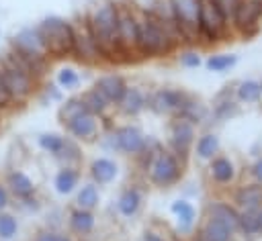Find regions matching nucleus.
<instances>
[{"instance_id": "obj_1", "label": "nucleus", "mask_w": 262, "mask_h": 241, "mask_svg": "<svg viewBox=\"0 0 262 241\" xmlns=\"http://www.w3.org/2000/svg\"><path fill=\"white\" fill-rule=\"evenodd\" d=\"M84 20L100 45L106 63H127L119 47V2L100 0L84 12Z\"/></svg>"}, {"instance_id": "obj_2", "label": "nucleus", "mask_w": 262, "mask_h": 241, "mask_svg": "<svg viewBox=\"0 0 262 241\" xmlns=\"http://www.w3.org/2000/svg\"><path fill=\"white\" fill-rule=\"evenodd\" d=\"M180 39L176 33L158 20L149 10L139 6V33H137V53L139 59H164L178 53Z\"/></svg>"}, {"instance_id": "obj_3", "label": "nucleus", "mask_w": 262, "mask_h": 241, "mask_svg": "<svg viewBox=\"0 0 262 241\" xmlns=\"http://www.w3.org/2000/svg\"><path fill=\"white\" fill-rule=\"evenodd\" d=\"M143 161V172H145V178L147 182L154 186V188H160V190H166V188H172L176 186L182 176H184V161L168 147L156 143L151 145L141 157H137Z\"/></svg>"}, {"instance_id": "obj_4", "label": "nucleus", "mask_w": 262, "mask_h": 241, "mask_svg": "<svg viewBox=\"0 0 262 241\" xmlns=\"http://www.w3.org/2000/svg\"><path fill=\"white\" fill-rule=\"evenodd\" d=\"M0 76H2L16 106H25L39 92L41 82L37 78H33L8 51H4L0 55Z\"/></svg>"}, {"instance_id": "obj_5", "label": "nucleus", "mask_w": 262, "mask_h": 241, "mask_svg": "<svg viewBox=\"0 0 262 241\" xmlns=\"http://www.w3.org/2000/svg\"><path fill=\"white\" fill-rule=\"evenodd\" d=\"M43 39H45V47H47V55L53 59H63V57H72V47H74V20H68L63 16L57 14H49L45 16L41 22H37Z\"/></svg>"}, {"instance_id": "obj_6", "label": "nucleus", "mask_w": 262, "mask_h": 241, "mask_svg": "<svg viewBox=\"0 0 262 241\" xmlns=\"http://www.w3.org/2000/svg\"><path fill=\"white\" fill-rule=\"evenodd\" d=\"M37 147L43 153H47L49 157H53L59 165L80 167L82 149H80V143L76 139H72L70 135L55 133V131L41 133V135H37Z\"/></svg>"}, {"instance_id": "obj_7", "label": "nucleus", "mask_w": 262, "mask_h": 241, "mask_svg": "<svg viewBox=\"0 0 262 241\" xmlns=\"http://www.w3.org/2000/svg\"><path fill=\"white\" fill-rule=\"evenodd\" d=\"M139 6L133 2H119V47L127 63L141 61L137 53Z\"/></svg>"}, {"instance_id": "obj_8", "label": "nucleus", "mask_w": 262, "mask_h": 241, "mask_svg": "<svg viewBox=\"0 0 262 241\" xmlns=\"http://www.w3.org/2000/svg\"><path fill=\"white\" fill-rule=\"evenodd\" d=\"M72 57L88 67L94 65H104L106 57L100 49V45L96 43L94 35L90 33L84 16H80L78 20H74V47H72Z\"/></svg>"}, {"instance_id": "obj_9", "label": "nucleus", "mask_w": 262, "mask_h": 241, "mask_svg": "<svg viewBox=\"0 0 262 241\" xmlns=\"http://www.w3.org/2000/svg\"><path fill=\"white\" fill-rule=\"evenodd\" d=\"M201 2L203 0H172L176 29H178L182 45H186V47L201 45V37H199Z\"/></svg>"}, {"instance_id": "obj_10", "label": "nucleus", "mask_w": 262, "mask_h": 241, "mask_svg": "<svg viewBox=\"0 0 262 241\" xmlns=\"http://www.w3.org/2000/svg\"><path fill=\"white\" fill-rule=\"evenodd\" d=\"M231 33L229 25L221 16L215 0H203L201 2V16H199V37L201 45H217L225 41V37Z\"/></svg>"}, {"instance_id": "obj_11", "label": "nucleus", "mask_w": 262, "mask_h": 241, "mask_svg": "<svg viewBox=\"0 0 262 241\" xmlns=\"http://www.w3.org/2000/svg\"><path fill=\"white\" fill-rule=\"evenodd\" d=\"M188 98V92L174 86H160L147 92V110H151L158 116H176L180 108L184 106Z\"/></svg>"}, {"instance_id": "obj_12", "label": "nucleus", "mask_w": 262, "mask_h": 241, "mask_svg": "<svg viewBox=\"0 0 262 241\" xmlns=\"http://www.w3.org/2000/svg\"><path fill=\"white\" fill-rule=\"evenodd\" d=\"M113 135L117 141V153H123V155L135 157V159L141 157L151 145L158 143L151 137H147L137 125H131V123L113 127Z\"/></svg>"}, {"instance_id": "obj_13", "label": "nucleus", "mask_w": 262, "mask_h": 241, "mask_svg": "<svg viewBox=\"0 0 262 241\" xmlns=\"http://www.w3.org/2000/svg\"><path fill=\"white\" fill-rule=\"evenodd\" d=\"M196 141V125L186 118L172 116L168 125V149H172L184 163L192 153V145Z\"/></svg>"}, {"instance_id": "obj_14", "label": "nucleus", "mask_w": 262, "mask_h": 241, "mask_svg": "<svg viewBox=\"0 0 262 241\" xmlns=\"http://www.w3.org/2000/svg\"><path fill=\"white\" fill-rule=\"evenodd\" d=\"M260 22H262V0H242L231 25V33L248 39L258 33Z\"/></svg>"}, {"instance_id": "obj_15", "label": "nucleus", "mask_w": 262, "mask_h": 241, "mask_svg": "<svg viewBox=\"0 0 262 241\" xmlns=\"http://www.w3.org/2000/svg\"><path fill=\"white\" fill-rule=\"evenodd\" d=\"M63 129H66V135H70L78 143H94L102 133V118L84 110L74 120H70Z\"/></svg>"}, {"instance_id": "obj_16", "label": "nucleus", "mask_w": 262, "mask_h": 241, "mask_svg": "<svg viewBox=\"0 0 262 241\" xmlns=\"http://www.w3.org/2000/svg\"><path fill=\"white\" fill-rule=\"evenodd\" d=\"M170 212L174 216V231L176 235L180 237H188V235H194L196 231V225H199V214H196V208L190 200L186 198H178L170 204Z\"/></svg>"}, {"instance_id": "obj_17", "label": "nucleus", "mask_w": 262, "mask_h": 241, "mask_svg": "<svg viewBox=\"0 0 262 241\" xmlns=\"http://www.w3.org/2000/svg\"><path fill=\"white\" fill-rule=\"evenodd\" d=\"M108 102H111V106L115 108L119 102H121V98L125 96V92H127V88H129V82L121 76V74H117V71H106V74H100L96 80H94V84H92Z\"/></svg>"}, {"instance_id": "obj_18", "label": "nucleus", "mask_w": 262, "mask_h": 241, "mask_svg": "<svg viewBox=\"0 0 262 241\" xmlns=\"http://www.w3.org/2000/svg\"><path fill=\"white\" fill-rule=\"evenodd\" d=\"M115 108L125 118H137L143 110H147V90L137 84H129L125 96Z\"/></svg>"}, {"instance_id": "obj_19", "label": "nucleus", "mask_w": 262, "mask_h": 241, "mask_svg": "<svg viewBox=\"0 0 262 241\" xmlns=\"http://www.w3.org/2000/svg\"><path fill=\"white\" fill-rule=\"evenodd\" d=\"M4 184L14 200H25L31 196H37V184L35 180L20 167H12L4 176Z\"/></svg>"}, {"instance_id": "obj_20", "label": "nucleus", "mask_w": 262, "mask_h": 241, "mask_svg": "<svg viewBox=\"0 0 262 241\" xmlns=\"http://www.w3.org/2000/svg\"><path fill=\"white\" fill-rule=\"evenodd\" d=\"M207 176L215 186H231L237 178L235 161L229 155L219 153L207 163Z\"/></svg>"}, {"instance_id": "obj_21", "label": "nucleus", "mask_w": 262, "mask_h": 241, "mask_svg": "<svg viewBox=\"0 0 262 241\" xmlns=\"http://www.w3.org/2000/svg\"><path fill=\"white\" fill-rule=\"evenodd\" d=\"M205 216L215 219L223 225H227L235 235H237V225H239V210L233 202L223 200V198H211L205 204Z\"/></svg>"}, {"instance_id": "obj_22", "label": "nucleus", "mask_w": 262, "mask_h": 241, "mask_svg": "<svg viewBox=\"0 0 262 241\" xmlns=\"http://www.w3.org/2000/svg\"><path fill=\"white\" fill-rule=\"evenodd\" d=\"M88 176H90V180H92L98 188L108 186V184H113V182L117 180V176H119V163H117L113 157H108V155H98V157H94V159L90 161V165H88Z\"/></svg>"}, {"instance_id": "obj_23", "label": "nucleus", "mask_w": 262, "mask_h": 241, "mask_svg": "<svg viewBox=\"0 0 262 241\" xmlns=\"http://www.w3.org/2000/svg\"><path fill=\"white\" fill-rule=\"evenodd\" d=\"M231 202L237 206V210H260L262 208V184L260 182H248L233 190Z\"/></svg>"}, {"instance_id": "obj_24", "label": "nucleus", "mask_w": 262, "mask_h": 241, "mask_svg": "<svg viewBox=\"0 0 262 241\" xmlns=\"http://www.w3.org/2000/svg\"><path fill=\"white\" fill-rule=\"evenodd\" d=\"M194 237L201 239V241H233L235 233L227 225H223V223H219L215 219L203 216V221L196 225Z\"/></svg>"}, {"instance_id": "obj_25", "label": "nucleus", "mask_w": 262, "mask_h": 241, "mask_svg": "<svg viewBox=\"0 0 262 241\" xmlns=\"http://www.w3.org/2000/svg\"><path fill=\"white\" fill-rule=\"evenodd\" d=\"M68 229L76 237H88L96 229V214L94 210H84V208H70L68 212Z\"/></svg>"}, {"instance_id": "obj_26", "label": "nucleus", "mask_w": 262, "mask_h": 241, "mask_svg": "<svg viewBox=\"0 0 262 241\" xmlns=\"http://www.w3.org/2000/svg\"><path fill=\"white\" fill-rule=\"evenodd\" d=\"M141 204H143V192L139 186H127L121 190L115 206H117V212L123 216V219H133L139 210H141Z\"/></svg>"}, {"instance_id": "obj_27", "label": "nucleus", "mask_w": 262, "mask_h": 241, "mask_svg": "<svg viewBox=\"0 0 262 241\" xmlns=\"http://www.w3.org/2000/svg\"><path fill=\"white\" fill-rule=\"evenodd\" d=\"M221 153V139L215 131H203L196 135V141L192 145V155L205 163H209L215 155Z\"/></svg>"}, {"instance_id": "obj_28", "label": "nucleus", "mask_w": 262, "mask_h": 241, "mask_svg": "<svg viewBox=\"0 0 262 241\" xmlns=\"http://www.w3.org/2000/svg\"><path fill=\"white\" fill-rule=\"evenodd\" d=\"M80 186V167L72 165H59V170L53 176V190L59 196H70Z\"/></svg>"}, {"instance_id": "obj_29", "label": "nucleus", "mask_w": 262, "mask_h": 241, "mask_svg": "<svg viewBox=\"0 0 262 241\" xmlns=\"http://www.w3.org/2000/svg\"><path fill=\"white\" fill-rule=\"evenodd\" d=\"M80 100H82L86 112H90V114H94V116H98V118H102V120H106V116H108V112H111V108H113L111 102H108L94 86L86 88V90L80 94Z\"/></svg>"}, {"instance_id": "obj_30", "label": "nucleus", "mask_w": 262, "mask_h": 241, "mask_svg": "<svg viewBox=\"0 0 262 241\" xmlns=\"http://www.w3.org/2000/svg\"><path fill=\"white\" fill-rule=\"evenodd\" d=\"M176 116H180V118H186V120H190L192 125H196V127H201L209 116H211V108L203 102V100H199L196 96H192V94H188V98H186V102H184V106L180 108V112L176 114Z\"/></svg>"}, {"instance_id": "obj_31", "label": "nucleus", "mask_w": 262, "mask_h": 241, "mask_svg": "<svg viewBox=\"0 0 262 241\" xmlns=\"http://www.w3.org/2000/svg\"><path fill=\"white\" fill-rule=\"evenodd\" d=\"M74 206L84 208V210H96L100 206V188L92 180L78 186L76 196H74Z\"/></svg>"}, {"instance_id": "obj_32", "label": "nucleus", "mask_w": 262, "mask_h": 241, "mask_svg": "<svg viewBox=\"0 0 262 241\" xmlns=\"http://www.w3.org/2000/svg\"><path fill=\"white\" fill-rule=\"evenodd\" d=\"M237 112H239V104H237L235 98L227 96L225 92L217 94V98H215V102L211 106V118H215L217 123H223V120L233 118Z\"/></svg>"}, {"instance_id": "obj_33", "label": "nucleus", "mask_w": 262, "mask_h": 241, "mask_svg": "<svg viewBox=\"0 0 262 241\" xmlns=\"http://www.w3.org/2000/svg\"><path fill=\"white\" fill-rule=\"evenodd\" d=\"M233 96L242 104H256V102H260V98H262L260 82H256V80H242V82H237L235 88H233Z\"/></svg>"}, {"instance_id": "obj_34", "label": "nucleus", "mask_w": 262, "mask_h": 241, "mask_svg": "<svg viewBox=\"0 0 262 241\" xmlns=\"http://www.w3.org/2000/svg\"><path fill=\"white\" fill-rule=\"evenodd\" d=\"M86 108L80 100V96H70V98H63L59 102V108H57V120L61 123V127H66L70 120H74L78 114H82Z\"/></svg>"}, {"instance_id": "obj_35", "label": "nucleus", "mask_w": 262, "mask_h": 241, "mask_svg": "<svg viewBox=\"0 0 262 241\" xmlns=\"http://www.w3.org/2000/svg\"><path fill=\"white\" fill-rule=\"evenodd\" d=\"M237 235L246 239L260 237V223H258V210H239V225Z\"/></svg>"}, {"instance_id": "obj_36", "label": "nucleus", "mask_w": 262, "mask_h": 241, "mask_svg": "<svg viewBox=\"0 0 262 241\" xmlns=\"http://www.w3.org/2000/svg\"><path fill=\"white\" fill-rule=\"evenodd\" d=\"M235 63H237L235 53H213L205 59V67L213 74H225V71L233 69Z\"/></svg>"}, {"instance_id": "obj_37", "label": "nucleus", "mask_w": 262, "mask_h": 241, "mask_svg": "<svg viewBox=\"0 0 262 241\" xmlns=\"http://www.w3.org/2000/svg\"><path fill=\"white\" fill-rule=\"evenodd\" d=\"M55 84H57L63 92H74V90L80 88L82 78H80V74H78L76 67H72V65H63V67H59L57 74H55Z\"/></svg>"}, {"instance_id": "obj_38", "label": "nucleus", "mask_w": 262, "mask_h": 241, "mask_svg": "<svg viewBox=\"0 0 262 241\" xmlns=\"http://www.w3.org/2000/svg\"><path fill=\"white\" fill-rule=\"evenodd\" d=\"M18 229H20L18 216L10 210H0V239L12 241L18 235Z\"/></svg>"}, {"instance_id": "obj_39", "label": "nucleus", "mask_w": 262, "mask_h": 241, "mask_svg": "<svg viewBox=\"0 0 262 241\" xmlns=\"http://www.w3.org/2000/svg\"><path fill=\"white\" fill-rule=\"evenodd\" d=\"M37 96H39V100L43 102V104H51V102H61L63 100V90L55 84V82H41V86H39V92H37Z\"/></svg>"}, {"instance_id": "obj_40", "label": "nucleus", "mask_w": 262, "mask_h": 241, "mask_svg": "<svg viewBox=\"0 0 262 241\" xmlns=\"http://www.w3.org/2000/svg\"><path fill=\"white\" fill-rule=\"evenodd\" d=\"M178 63H180L184 69H196V67H201L205 61H203L199 49H194V47H184V49H178Z\"/></svg>"}, {"instance_id": "obj_41", "label": "nucleus", "mask_w": 262, "mask_h": 241, "mask_svg": "<svg viewBox=\"0 0 262 241\" xmlns=\"http://www.w3.org/2000/svg\"><path fill=\"white\" fill-rule=\"evenodd\" d=\"M239 2H242V0H215L217 8H219L221 16L225 18V22L229 25V29H231V25H233V18H235V12H237V8H239Z\"/></svg>"}, {"instance_id": "obj_42", "label": "nucleus", "mask_w": 262, "mask_h": 241, "mask_svg": "<svg viewBox=\"0 0 262 241\" xmlns=\"http://www.w3.org/2000/svg\"><path fill=\"white\" fill-rule=\"evenodd\" d=\"M12 108H16V104H14L10 92H8V88H6V84H4V80L0 76V112L4 114L8 110H12Z\"/></svg>"}, {"instance_id": "obj_43", "label": "nucleus", "mask_w": 262, "mask_h": 241, "mask_svg": "<svg viewBox=\"0 0 262 241\" xmlns=\"http://www.w3.org/2000/svg\"><path fill=\"white\" fill-rule=\"evenodd\" d=\"M33 241H59V231L51 229V227H45V229H39L33 237Z\"/></svg>"}, {"instance_id": "obj_44", "label": "nucleus", "mask_w": 262, "mask_h": 241, "mask_svg": "<svg viewBox=\"0 0 262 241\" xmlns=\"http://www.w3.org/2000/svg\"><path fill=\"white\" fill-rule=\"evenodd\" d=\"M16 204H18V208H23L27 212H37L41 208V202H39L37 196H31V198H25V200H16Z\"/></svg>"}, {"instance_id": "obj_45", "label": "nucleus", "mask_w": 262, "mask_h": 241, "mask_svg": "<svg viewBox=\"0 0 262 241\" xmlns=\"http://www.w3.org/2000/svg\"><path fill=\"white\" fill-rule=\"evenodd\" d=\"M10 204H12V196H10L8 188H6V184L0 182V210H8Z\"/></svg>"}, {"instance_id": "obj_46", "label": "nucleus", "mask_w": 262, "mask_h": 241, "mask_svg": "<svg viewBox=\"0 0 262 241\" xmlns=\"http://www.w3.org/2000/svg\"><path fill=\"white\" fill-rule=\"evenodd\" d=\"M250 176L254 178V182L262 184V157H258L252 165H250Z\"/></svg>"}, {"instance_id": "obj_47", "label": "nucleus", "mask_w": 262, "mask_h": 241, "mask_svg": "<svg viewBox=\"0 0 262 241\" xmlns=\"http://www.w3.org/2000/svg\"><path fill=\"white\" fill-rule=\"evenodd\" d=\"M141 241H168V239H166L162 233H158V231H154V229H147V231H143Z\"/></svg>"}, {"instance_id": "obj_48", "label": "nucleus", "mask_w": 262, "mask_h": 241, "mask_svg": "<svg viewBox=\"0 0 262 241\" xmlns=\"http://www.w3.org/2000/svg\"><path fill=\"white\" fill-rule=\"evenodd\" d=\"M59 241H72V237H70V235H66V233H61V231H59Z\"/></svg>"}, {"instance_id": "obj_49", "label": "nucleus", "mask_w": 262, "mask_h": 241, "mask_svg": "<svg viewBox=\"0 0 262 241\" xmlns=\"http://www.w3.org/2000/svg\"><path fill=\"white\" fill-rule=\"evenodd\" d=\"M258 223H260V237H262V208L258 210Z\"/></svg>"}, {"instance_id": "obj_50", "label": "nucleus", "mask_w": 262, "mask_h": 241, "mask_svg": "<svg viewBox=\"0 0 262 241\" xmlns=\"http://www.w3.org/2000/svg\"><path fill=\"white\" fill-rule=\"evenodd\" d=\"M190 241H201V239H196V237H192V239H190Z\"/></svg>"}, {"instance_id": "obj_51", "label": "nucleus", "mask_w": 262, "mask_h": 241, "mask_svg": "<svg viewBox=\"0 0 262 241\" xmlns=\"http://www.w3.org/2000/svg\"><path fill=\"white\" fill-rule=\"evenodd\" d=\"M260 90H262V80H260Z\"/></svg>"}, {"instance_id": "obj_52", "label": "nucleus", "mask_w": 262, "mask_h": 241, "mask_svg": "<svg viewBox=\"0 0 262 241\" xmlns=\"http://www.w3.org/2000/svg\"><path fill=\"white\" fill-rule=\"evenodd\" d=\"M0 39H2V29H0Z\"/></svg>"}, {"instance_id": "obj_53", "label": "nucleus", "mask_w": 262, "mask_h": 241, "mask_svg": "<svg viewBox=\"0 0 262 241\" xmlns=\"http://www.w3.org/2000/svg\"><path fill=\"white\" fill-rule=\"evenodd\" d=\"M0 241H4V239H0Z\"/></svg>"}, {"instance_id": "obj_54", "label": "nucleus", "mask_w": 262, "mask_h": 241, "mask_svg": "<svg viewBox=\"0 0 262 241\" xmlns=\"http://www.w3.org/2000/svg\"><path fill=\"white\" fill-rule=\"evenodd\" d=\"M0 116H2V112H0Z\"/></svg>"}]
</instances>
